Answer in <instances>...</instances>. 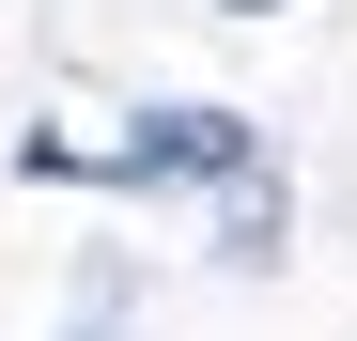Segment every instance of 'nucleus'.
Listing matches in <instances>:
<instances>
[{
    "label": "nucleus",
    "instance_id": "obj_1",
    "mask_svg": "<svg viewBox=\"0 0 357 341\" xmlns=\"http://www.w3.org/2000/svg\"><path fill=\"white\" fill-rule=\"evenodd\" d=\"M125 170H249V125H233V109H155L125 140Z\"/></svg>",
    "mask_w": 357,
    "mask_h": 341
},
{
    "label": "nucleus",
    "instance_id": "obj_2",
    "mask_svg": "<svg viewBox=\"0 0 357 341\" xmlns=\"http://www.w3.org/2000/svg\"><path fill=\"white\" fill-rule=\"evenodd\" d=\"M233 16H280V0H233Z\"/></svg>",
    "mask_w": 357,
    "mask_h": 341
}]
</instances>
